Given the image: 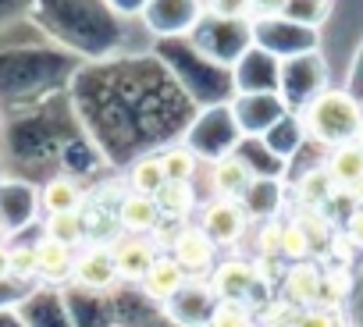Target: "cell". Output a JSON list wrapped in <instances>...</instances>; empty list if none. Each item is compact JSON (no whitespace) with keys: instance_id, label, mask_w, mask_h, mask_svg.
Masks as SVG:
<instances>
[{"instance_id":"cell-2","label":"cell","mask_w":363,"mask_h":327,"mask_svg":"<svg viewBox=\"0 0 363 327\" xmlns=\"http://www.w3.org/2000/svg\"><path fill=\"white\" fill-rule=\"evenodd\" d=\"M214 253H218V242L203 231V224H182L171 235V256L178 260V267L186 274L214 270Z\"/></svg>"},{"instance_id":"cell-35","label":"cell","mask_w":363,"mask_h":327,"mask_svg":"<svg viewBox=\"0 0 363 327\" xmlns=\"http://www.w3.org/2000/svg\"><path fill=\"white\" fill-rule=\"evenodd\" d=\"M320 4H328V0H320Z\"/></svg>"},{"instance_id":"cell-27","label":"cell","mask_w":363,"mask_h":327,"mask_svg":"<svg viewBox=\"0 0 363 327\" xmlns=\"http://www.w3.org/2000/svg\"><path fill=\"white\" fill-rule=\"evenodd\" d=\"M257 246H260V253L257 256H281V224L278 221H267L264 228H260V235H257Z\"/></svg>"},{"instance_id":"cell-11","label":"cell","mask_w":363,"mask_h":327,"mask_svg":"<svg viewBox=\"0 0 363 327\" xmlns=\"http://www.w3.org/2000/svg\"><path fill=\"white\" fill-rule=\"evenodd\" d=\"M186 270L178 267V260L174 256H157L153 263H150V270H146V277H143V288H146V295H153V299H171V295H178L182 292V285H186Z\"/></svg>"},{"instance_id":"cell-12","label":"cell","mask_w":363,"mask_h":327,"mask_svg":"<svg viewBox=\"0 0 363 327\" xmlns=\"http://www.w3.org/2000/svg\"><path fill=\"white\" fill-rule=\"evenodd\" d=\"M324 168H328V175H331V182L338 189H352L356 182H363V149L356 142L335 146Z\"/></svg>"},{"instance_id":"cell-28","label":"cell","mask_w":363,"mask_h":327,"mask_svg":"<svg viewBox=\"0 0 363 327\" xmlns=\"http://www.w3.org/2000/svg\"><path fill=\"white\" fill-rule=\"evenodd\" d=\"M292 327H338V320H335L331 309H324V306H310V309H299V316H296Z\"/></svg>"},{"instance_id":"cell-29","label":"cell","mask_w":363,"mask_h":327,"mask_svg":"<svg viewBox=\"0 0 363 327\" xmlns=\"http://www.w3.org/2000/svg\"><path fill=\"white\" fill-rule=\"evenodd\" d=\"M345 239H349L356 249H363V207H356V210L349 214V221H345Z\"/></svg>"},{"instance_id":"cell-9","label":"cell","mask_w":363,"mask_h":327,"mask_svg":"<svg viewBox=\"0 0 363 327\" xmlns=\"http://www.w3.org/2000/svg\"><path fill=\"white\" fill-rule=\"evenodd\" d=\"M118 221H121L125 235H150V231L160 224V207H157L153 196L128 193V196L118 203Z\"/></svg>"},{"instance_id":"cell-6","label":"cell","mask_w":363,"mask_h":327,"mask_svg":"<svg viewBox=\"0 0 363 327\" xmlns=\"http://www.w3.org/2000/svg\"><path fill=\"white\" fill-rule=\"evenodd\" d=\"M211 285H214V292H218L221 302H242V299H250V292L260 281H257L253 263H246V260H225L221 267L211 270Z\"/></svg>"},{"instance_id":"cell-17","label":"cell","mask_w":363,"mask_h":327,"mask_svg":"<svg viewBox=\"0 0 363 327\" xmlns=\"http://www.w3.org/2000/svg\"><path fill=\"white\" fill-rule=\"evenodd\" d=\"M153 200L160 207V217H186L196 207V193L189 182H164V189Z\"/></svg>"},{"instance_id":"cell-21","label":"cell","mask_w":363,"mask_h":327,"mask_svg":"<svg viewBox=\"0 0 363 327\" xmlns=\"http://www.w3.org/2000/svg\"><path fill=\"white\" fill-rule=\"evenodd\" d=\"M296 224L306 231V239H310L313 253H317V249H328V235H331V228H328V217L320 214V207H299Z\"/></svg>"},{"instance_id":"cell-4","label":"cell","mask_w":363,"mask_h":327,"mask_svg":"<svg viewBox=\"0 0 363 327\" xmlns=\"http://www.w3.org/2000/svg\"><path fill=\"white\" fill-rule=\"evenodd\" d=\"M72 277H75V285H82L89 292H107V288H114L121 281L118 267H114V256L104 246H89L82 256H75Z\"/></svg>"},{"instance_id":"cell-7","label":"cell","mask_w":363,"mask_h":327,"mask_svg":"<svg viewBox=\"0 0 363 327\" xmlns=\"http://www.w3.org/2000/svg\"><path fill=\"white\" fill-rule=\"evenodd\" d=\"M320 277H324V270H320L317 263H310V260L292 263V267L285 270V277H281V295H285L292 306H299V309L320 306Z\"/></svg>"},{"instance_id":"cell-8","label":"cell","mask_w":363,"mask_h":327,"mask_svg":"<svg viewBox=\"0 0 363 327\" xmlns=\"http://www.w3.org/2000/svg\"><path fill=\"white\" fill-rule=\"evenodd\" d=\"M250 185H253V171L246 168L239 156H221V160H214V168H211L214 200H239Z\"/></svg>"},{"instance_id":"cell-13","label":"cell","mask_w":363,"mask_h":327,"mask_svg":"<svg viewBox=\"0 0 363 327\" xmlns=\"http://www.w3.org/2000/svg\"><path fill=\"white\" fill-rule=\"evenodd\" d=\"M36 267H40V277H50V281H61V277H72V267H75V253L54 239H40L36 242Z\"/></svg>"},{"instance_id":"cell-20","label":"cell","mask_w":363,"mask_h":327,"mask_svg":"<svg viewBox=\"0 0 363 327\" xmlns=\"http://www.w3.org/2000/svg\"><path fill=\"white\" fill-rule=\"evenodd\" d=\"M207 327H257V320H253V309L246 302H218L211 309Z\"/></svg>"},{"instance_id":"cell-32","label":"cell","mask_w":363,"mask_h":327,"mask_svg":"<svg viewBox=\"0 0 363 327\" xmlns=\"http://www.w3.org/2000/svg\"><path fill=\"white\" fill-rule=\"evenodd\" d=\"M349 196L356 200V207H363V182H356V185L349 189Z\"/></svg>"},{"instance_id":"cell-16","label":"cell","mask_w":363,"mask_h":327,"mask_svg":"<svg viewBox=\"0 0 363 327\" xmlns=\"http://www.w3.org/2000/svg\"><path fill=\"white\" fill-rule=\"evenodd\" d=\"M335 182H331V175H328V168L320 164V168H310L303 178H299V185H296V193H299V207H324L331 196H335Z\"/></svg>"},{"instance_id":"cell-25","label":"cell","mask_w":363,"mask_h":327,"mask_svg":"<svg viewBox=\"0 0 363 327\" xmlns=\"http://www.w3.org/2000/svg\"><path fill=\"white\" fill-rule=\"evenodd\" d=\"M260 316H264V327H292L296 316H299V306H292V302L281 295V299H271Z\"/></svg>"},{"instance_id":"cell-24","label":"cell","mask_w":363,"mask_h":327,"mask_svg":"<svg viewBox=\"0 0 363 327\" xmlns=\"http://www.w3.org/2000/svg\"><path fill=\"white\" fill-rule=\"evenodd\" d=\"M349 288H352V281H349L345 270H324V277H320V302L335 306V302H342L349 295Z\"/></svg>"},{"instance_id":"cell-3","label":"cell","mask_w":363,"mask_h":327,"mask_svg":"<svg viewBox=\"0 0 363 327\" xmlns=\"http://www.w3.org/2000/svg\"><path fill=\"white\" fill-rule=\"evenodd\" d=\"M250 228V217L246 210L239 207V200H214L207 210H203V231L218 242V246H232L246 235Z\"/></svg>"},{"instance_id":"cell-1","label":"cell","mask_w":363,"mask_h":327,"mask_svg":"<svg viewBox=\"0 0 363 327\" xmlns=\"http://www.w3.org/2000/svg\"><path fill=\"white\" fill-rule=\"evenodd\" d=\"M303 125L310 132V139H317L320 146H345V142H356L359 135V125H363V107L349 96V93H320L306 114H303Z\"/></svg>"},{"instance_id":"cell-18","label":"cell","mask_w":363,"mask_h":327,"mask_svg":"<svg viewBox=\"0 0 363 327\" xmlns=\"http://www.w3.org/2000/svg\"><path fill=\"white\" fill-rule=\"evenodd\" d=\"M164 168H160V156H143L132 164L128 171V193H139V196H157L164 189Z\"/></svg>"},{"instance_id":"cell-19","label":"cell","mask_w":363,"mask_h":327,"mask_svg":"<svg viewBox=\"0 0 363 327\" xmlns=\"http://www.w3.org/2000/svg\"><path fill=\"white\" fill-rule=\"evenodd\" d=\"M160 168H164L167 182H193L196 171H200V156L186 146H171V149L160 153Z\"/></svg>"},{"instance_id":"cell-15","label":"cell","mask_w":363,"mask_h":327,"mask_svg":"<svg viewBox=\"0 0 363 327\" xmlns=\"http://www.w3.org/2000/svg\"><path fill=\"white\" fill-rule=\"evenodd\" d=\"M43 231H47V239H54V242H61L68 249H75V246H82L89 239V228H86L82 210H75V214H47Z\"/></svg>"},{"instance_id":"cell-31","label":"cell","mask_w":363,"mask_h":327,"mask_svg":"<svg viewBox=\"0 0 363 327\" xmlns=\"http://www.w3.org/2000/svg\"><path fill=\"white\" fill-rule=\"evenodd\" d=\"M8 274H11V270H8V249H4V246H0V281H4Z\"/></svg>"},{"instance_id":"cell-33","label":"cell","mask_w":363,"mask_h":327,"mask_svg":"<svg viewBox=\"0 0 363 327\" xmlns=\"http://www.w3.org/2000/svg\"><path fill=\"white\" fill-rule=\"evenodd\" d=\"M4 231H8V221H4V214H0V239H4Z\"/></svg>"},{"instance_id":"cell-5","label":"cell","mask_w":363,"mask_h":327,"mask_svg":"<svg viewBox=\"0 0 363 327\" xmlns=\"http://www.w3.org/2000/svg\"><path fill=\"white\" fill-rule=\"evenodd\" d=\"M111 256H114V267H118L121 281H143L150 263L157 260V249L146 235H125L111 246Z\"/></svg>"},{"instance_id":"cell-22","label":"cell","mask_w":363,"mask_h":327,"mask_svg":"<svg viewBox=\"0 0 363 327\" xmlns=\"http://www.w3.org/2000/svg\"><path fill=\"white\" fill-rule=\"evenodd\" d=\"M310 253H313V246H310L306 231L296 221L292 224H281V256L292 260V263H303V260H310Z\"/></svg>"},{"instance_id":"cell-10","label":"cell","mask_w":363,"mask_h":327,"mask_svg":"<svg viewBox=\"0 0 363 327\" xmlns=\"http://www.w3.org/2000/svg\"><path fill=\"white\" fill-rule=\"evenodd\" d=\"M200 4L196 0H153L146 18L157 33H182L189 29V22H196Z\"/></svg>"},{"instance_id":"cell-23","label":"cell","mask_w":363,"mask_h":327,"mask_svg":"<svg viewBox=\"0 0 363 327\" xmlns=\"http://www.w3.org/2000/svg\"><path fill=\"white\" fill-rule=\"evenodd\" d=\"M8 270L11 277H36V246H11L8 249Z\"/></svg>"},{"instance_id":"cell-30","label":"cell","mask_w":363,"mask_h":327,"mask_svg":"<svg viewBox=\"0 0 363 327\" xmlns=\"http://www.w3.org/2000/svg\"><path fill=\"white\" fill-rule=\"evenodd\" d=\"M285 8H289V0H253V15H260V18L281 15Z\"/></svg>"},{"instance_id":"cell-14","label":"cell","mask_w":363,"mask_h":327,"mask_svg":"<svg viewBox=\"0 0 363 327\" xmlns=\"http://www.w3.org/2000/svg\"><path fill=\"white\" fill-rule=\"evenodd\" d=\"M40 203L47 214H75L86 203V193L72 182V178H50L40 193Z\"/></svg>"},{"instance_id":"cell-26","label":"cell","mask_w":363,"mask_h":327,"mask_svg":"<svg viewBox=\"0 0 363 327\" xmlns=\"http://www.w3.org/2000/svg\"><path fill=\"white\" fill-rule=\"evenodd\" d=\"M207 8L225 22H242L253 15V0H207Z\"/></svg>"},{"instance_id":"cell-34","label":"cell","mask_w":363,"mask_h":327,"mask_svg":"<svg viewBox=\"0 0 363 327\" xmlns=\"http://www.w3.org/2000/svg\"><path fill=\"white\" fill-rule=\"evenodd\" d=\"M356 146L363 149V125H359V135H356Z\"/></svg>"}]
</instances>
